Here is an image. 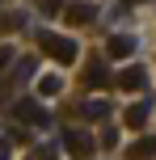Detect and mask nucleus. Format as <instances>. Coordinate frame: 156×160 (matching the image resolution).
Instances as JSON below:
<instances>
[{"label":"nucleus","mask_w":156,"mask_h":160,"mask_svg":"<svg viewBox=\"0 0 156 160\" xmlns=\"http://www.w3.org/2000/svg\"><path fill=\"white\" fill-rule=\"evenodd\" d=\"M38 47L47 51L55 63H72V59H76V42H72V38H59V34H51V30L38 34Z\"/></svg>","instance_id":"nucleus-1"},{"label":"nucleus","mask_w":156,"mask_h":160,"mask_svg":"<svg viewBox=\"0 0 156 160\" xmlns=\"http://www.w3.org/2000/svg\"><path fill=\"white\" fill-rule=\"evenodd\" d=\"M59 139H63V148H68L72 160H89V156H93V135H89L84 127H68Z\"/></svg>","instance_id":"nucleus-2"},{"label":"nucleus","mask_w":156,"mask_h":160,"mask_svg":"<svg viewBox=\"0 0 156 160\" xmlns=\"http://www.w3.org/2000/svg\"><path fill=\"white\" fill-rule=\"evenodd\" d=\"M13 114H17L21 122H34V127H51V114L42 110V105L34 101V97H21V101L13 105Z\"/></svg>","instance_id":"nucleus-3"},{"label":"nucleus","mask_w":156,"mask_h":160,"mask_svg":"<svg viewBox=\"0 0 156 160\" xmlns=\"http://www.w3.org/2000/svg\"><path fill=\"white\" fill-rule=\"evenodd\" d=\"M114 84H118V88H143V84H148V72H143L139 63H131V68H123V72H118Z\"/></svg>","instance_id":"nucleus-4"},{"label":"nucleus","mask_w":156,"mask_h":160,"mask_svg":"<svg viewBox=\"0 0 156 160\" xmlns=\"http://www.w3.org/2000/svg\"><path fill=\"white\" fill-rule=\"evenodd\" d=\"M127 160H156V135H143L127 148Z\"/></svg>","instance_id":"nucleus-5"},{"label":"nucleus","mask_w":156,"mask_h":160,"mask_svg":"<svg viewBox=\"0 0 156 160\" xmlns=\"http://www.w3.org/2000/svg\"><path fill=\"white\" fill-rule=\"evenodd\" d=\"M106 51H110V59H127V55H135V38L131 34H114L106 42Z\"/></svg>","instance_id":"nucleus-6"},{"label":"nucleus","mask_w":156,"mask_h":160,"mask_svg":"<svg viewBox=\"0 0 156 160\" xmlns=\"http://www.w3.org/2000/svg\"><path fill=\"white\" fill-rule=\"evenodd\" d=\"M84 84H89V88H106L110 84V68L101 63V59H93V63L84 68Z\"/></svg>","instance_id":"nucleus-7"},{"label":"nucleus","mask_w":156,"mask_h":160,"mask_svg":"<svg viewBox=\"0 0 156 160\" xmlns=\"http://www.w3.org/2000/svg\"><path fill=\"white\" fill-rule=\"evenodd\" d=\"M148 114H152V97H143V101H135L131 110H127V127H143Z\"/></svg>","instance_id":"nucleus-8"},{"label":"nucleus","mask_w":156,"mask_h":160,"mask_svg":"<svg viewBox=\"0 0 156 160\" xmlns=\"http://www.w3.org/2000/svg\"><path fill=\"white\" fill-rule=\"evenodd\" d=\"M68 21H72V25H84V21H93V17H97V8H93V4H68Z\"/></svg>","instance_id":"nucleus-9"},{"label":"nucleus","mask_w":156,"mask_h":160,"mask_svg":"<svg viewBox=\"0 0 156 160\" xmlns=\"http://www.w3.org/2000/svg\"><path fill=\"white\" fill-rule=\"evenodd\" d=\"M80 114H84V118H106V114H110V101H101V97H97V101H84Z\"/></svg>","instance_id":"nucleus-10"},{"label":"nucleus","mask_w":156,"mask_h":160,"mask_svg":"<svg viewBox=\"0 0 156 160\" xmlns=\"http://www.w3.org/2000/svg\"><path fill=\"white\" fill-rule=\"evenodd\" d=\"M59 88H63V84H59V76H55V72H51V76H42V80H38V93H42V97H55V93H59Z\"/></svg>","instance_id":"nucleus-11"},{"label":"nucleus","mask_w":156,"mask_h":160,"mask_svg":"<svg viewBox=\"0 0 156 160\" xmlns=\"http://www.w3.org/2000/svg\"><path fill=\"white\" fill-rule=\"evenodd\" d=\"M13 76H17V80H30V76H34V59H21V63L13 68Z\"/></svg>","instance_id":"nucleus-12"},{"label":"nucleus","mask_w":156,"mask_h":160,"mask_svg":"<svg viewBox=\"0 0 156 160\" xmlns=\"http://www.w3.org/2000/svg\"><path fill=\"white\" fill-rule=\"evenodd\" d=\"M13 59H17L13 51H8V47H0V72H4V68H13Z\"/></svg>","instance_id":"nucleus-13"},{"label":"nucleus","mask_w":156,"mask_h":160,"mask_svg":"<svg viewBox=\"0 0 156 160\" xmlns=\"http://www.w3.org/2000/svg\"><path fill=\"white\" fill-rule=\"evenodd\" d=\"M101 143L114 148V143H118V131H114V127H106V131H101Z\"/></svg>","instance_id":"nucleus-14"},{"label":"nucleus","mask_w":156,"mask_h":160,"mask_svg":"<svg viewBox=\"0 0 156 160\" xmlns=\"http://www.w3.org/2000/svg\"><path fill=\"white\" fill-rule=\"evenodd\" d=\"M30 160H55V148H51V143H47V148H38V152H34Z\"/></svg>","instance_id":"nucleus-15"},{"label":"nucleus","mask_w":156,"mask_h":160,"mask_svg":"<svg viewBox=\"0 0 156 160\" xmlns=\"http://www.w3.org/2000/svg\"><path fill=\"white\" fill-rule=\"evenodd\" d=\"M0 160H8V148H4V143H0Z\"/></svg>","instance_id":"nucleus-16"},{"label":"nucleus","mask_w":156,"mask_h":160,"mask_svg":"<svg viewBox=\"0 0 156 160\" xmlns=\"http://www.w3.org/2000/svg\"><path fill=\"white\" fill-rule=\"evenodd\" d=\"M127 4H143V0H127Z\"/></svg>","instance_id":"nucleus-17"}]
</instances>
